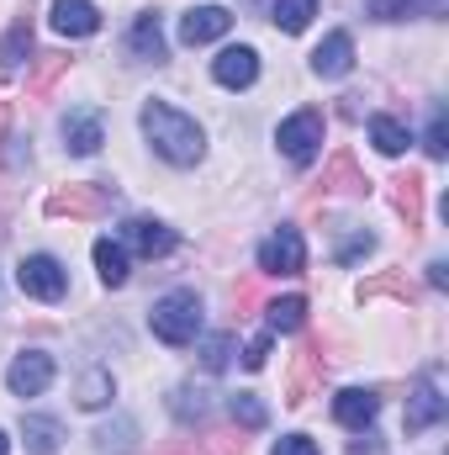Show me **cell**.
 Returning <instances> with one entry per match:
<instances>
[{"label":"cell","instance_id":"cell-1","mask_svg":"<svg viewBox=\"0 0 449 455\" xmlns=\"http://www.w3.org/2000/svg\"><path fill=\"white\" fill-rule=\"evenodd\" d=\"M138 122H143V138H148L169 164H180V170H185V164H201L207 138H201V127H196L185 112H175L169 101H143Z\"/></svg>","mask_w":449,"mask_h":455},{"label":"cell","instance_id":"cell-2","mask_svg":"<svg viewBox=\"0 0 449 455\" xmlns=\"http://www.w3.org/2000/svg\"><path fill=\"white\" fill-rule=\"evenodd\" d=\"M148 323H154V334L164 344H191L201 334V297L196 291H169V297H159L154 302V313H148Z\"/></svg>","mask_w":449,"mask_h":455},{"label":"cell","instance_id":"cell-3","mask_svg":"<svg viewBox=\"0 0 449 455\" xmlns=\"http://www.w3.org/2000/svg\"><path fill=\"white\" fill-rule=\"evenodd\" d=\"M323 112L318 107H302L296 116H286L280 122V132H275V143H280V154L291 159V164H312L318 159V148H323Z\"/></svg>","mask_w":449,"mask_h":455},{"label":"cell","instance_id":"cell-4","mask_svg":"<svg viewBox=\"0 0 449 455\" xmlns=\"http://www.w3.org/2000/svg\"><path fill=\"white\" fill-rule=\"evenodd\" d=\"M112 207V186L96 180H69L48 191V218H101Z\"/></svg>","mask_w":449,"mask_h":455},{"label":"cell","instance_id":"cell-5","mask_svg":"<svg viewBox=\"0 0 449 455\" xmlns=\"http://www.w3.org/2000/svg\"><path fill=\"white\" fill-rule=\"evenodd\" d=\"M16 286H21L27 297H37V302H59L64 286H69V275H64V265H59L53 254H32V259L16 265Z\"/></svg>","mask_w":449,"mask_h":455},{"label":"cell","instance_id":"cell-6","mask_svg":"<svg viewBox=\"0 0 449 455\" xmlns=\"http://www.w3.org/2000/svg\"><path fill=\"white\" fill-rule=\"evenodd\" d=\"M302 265H307V243H302L296 228H280L259 243V270L264 275H302Z\"/></svg>","mask_w":449,"mask_h":455},{"label":"cell","instance_id":"cell-7","mask_svg":"<svg viewBox=\"0 0 449 455\" xmlns=\"http://www.w3.org/2000/svg\"><path fill=\"white\" fill-rule=\"evenodd\" d=\"M449 413V403H445V392H439V381H434V371H423L418 376V387H413V397H407V435H423V429H434L439 419Z\"/></svg>","mask_w":449,"mask_h":455},{"label":"cell","instance_id":"cell-8","mask_svg":"<svg viewBox=\"0 0 449 455\" xmlns=\"http://www.w3.org/2000/svg\"><path fill=\"white\" fill-rule=\"evenodd\" d=\"M423 191H429V180H423L418 170H402V175H391V180H386L391 212L407 223V233H423Z\"/></svg>","mask_w":449,"mask_h":455},{"label":"cell","instance_id":"cell-9","mask_svg":"<svg viewBox=\"0 0 449 455\" xmlns=\"http://www.w3.org/2000/svg\"><path fill=\"white\" fill-rule=\"evenodd\" d=\"M5 387H11L16 397H37V392H48V387H53V355H43V349L16 355L11 371H5Z\"/></svg>","mask_w":449,"mask_h":455},{"label":"cell","instance_id":"cell-10","mask_svg":"<svg viewBox=\"0 0 449 455\" xmlns=\"http://www.w3.org/2000/svg\"><path fill=\"white\" fill-rule=\"evenodd\" d=\"M323 339H307L296 349V365H291V387H286V408H307L312 403V392H318V381H323Z\"/></svg>","mask_w":449,"mask_h":455},{"label":"cell","instance_id":"cell-11","mask_svg":"<svg viewBox=\"0 0 449 455\" xmlns=\"http://www.w3.org/2000/svg\"><path fill=\"white\" fill-rule=\"evenodd\" d=\"M227 27H232V16H227L223 5H191V11L180 16V43H185V48L217 43V37H227Z\"/></svg>","mask_w":449,"mask_h":455},{"label":"cell","instance_id":"cell-12","mask_svg":"<svg viewBox=\"0 0 449 455\" xmlns=\"http://www.w3.org/2000/svg\"><path fill=\"white\" fill-rule=\"evenodd\" d=\"M122 249H138V254H169L175 249V228H164L159 218H127L122 223Z\"/></svg>","mask_w":449,"mask_h":455},{"label":"cell","instance_id":"cell-13","mask_svg":"<svg viewBox=\"0 0 449 455\" xmlns=\"http://www.w3.org/2000/svg\"><path fill=\"white\" fill-rule=\"evenodd\" d=\"M318 186H323V191H343V196H365V191H370V180H365L354 148H334V159H328V170H323Z\"/></svg>","mask_w":449,"mask_h":455},{"label":"cell","instance_id":"cell-14","mask_svg":"<svg viewBox=\"0 0 449 455\" xmlns=\"http://www.w3.org/2000/svg\"><path fill=\"white\" fill-rule=\"evenodd\" d=\"M349 69H354V37H349V32H334V37H323V43L312 48V75L343 80Z\"/></svg>","mask_w":449,"mask_h":455},{"label":"cell","instance_id":"cell-15","mask_svg":"<svg viewBox=\"0 0 449 455\" xmlns=\"http://www.w3.org/2000/svg\"><path fill=\"white\" fill-rule=\"evenodd\" d=\"M106 143V132H101V112L96 107H80V112L64 116V148L69 154H96Z\"/></svg>","mask_w":449,"mask_h":455},{"label":"cell","instance_id":"cell-16","mask_svg":"<svg viewBox=\"0 0 449 455\" xmlns=\"http://www.w3.org/2000/svg\"><path fill=\"white\" fill-rule=\"evenodd\" d=\"M212 75H217V85H227V91H243V85L259 80V53L254 48H223L217 64H212Z\"/></svg>","mask_w":449,"mask_h":455},{"label":"cell","instance_id":"cell-17","mask_svg":"<svg viewBox=\"0 0 449 455\" xmlns=\"http://www.w3.org/2000/svg\"><path fill=\"white\" fill-rule=\"evenodd\" d=\"M127 48H132V59H148V64H164V59H169L164 27H159V16H154V11H143V16L132 21V32H127Z\"/></svg>","mask_w":449,"mask_h":455},{"label":"cell","instance_id":"cell-18","mask_svg":"<svg viewBox=\"0 0 449 455\" xmlns=\"http://www.w3.org/2000/svg\"><path fill=\"white\" fill-rule=\"evenodd\" d=\"M64 75H69V53H64V48L37 53V59H32V75H27V96H32V101H48Z\"/></svg>","mask_w":449,"mask_h":455},{"label":"cell","instance_id":"cell-19","mask_svg":"<svg viewBox=\"0 0 449 455\" xmlns=\"http://www.w3.org/2000/svg\"><path fill=\"white\" fill-rule=\"evenodd\" d=\"M375 408H381V397H375V392H365V387H349V392H338L334 419L343 424V429H370V424H375Z\"/></svg>","mask_w":449,"mask_h":455},{"label":"cell","instance_id":"cell-20","mask_svg":"<svg viewBox=\"0 0 449 455\" xmlns=\"http://www.w3.org/2000/svg\"><path fill=\"white\" fill-rule=\"evenodd\" d=\"M53 27L64 37H91L101 27V11L91 0H53Z\"/></svg>","mask_w":449,"mask_h":455},{"label":"cell","instance_id":"cell-21","mask_svg":"<svg viewBox=\"0 0 449 455\" xmlns=\"http://www.w3.org/2000/svg\"><path fill=\"white\" fill-rule=\"evenodd\" d=\"M354 297H359V302H375V297H397V302H418V286L407 281V270H381V275H370V281H359V286H354Z\"/></svg>","mask_w":449,"mask_h":455},{"label":"cell","instance_id":"cell-22","mask_svg":"<svg viewBox=\"0 0 449 455\" xmlns=\"http://www.w3.org/2000/svg\"><path fill=\"white\" fill-rule=\"evenodd\" d=\"M21 440H27V455H53L64 445V424L48 419V413H27L21 419Z\"/></svg>","mask_w":449,"mask_h":455},{"label":"cell","instance_id":"cell-23","mask_svg":"<svg viewBox=\"0 0 449 455\" xmlns=\"http://www.w3.org/2000/svg\"><path fill=\"white\" fill-rule=\"evenodd\" d=\"M32 32H37V27H32V11H21V16L5 27V37H0V64H5V69H16V64L32 53Z\"/></svg>","mask_w":449,"mask_h":455},{"label":"cell","instance_id":"cell-24","mask_svg":"<svg viewBox=\"0 0 449 455\" xmlns=\"http://www.w3.org/2000/svg\"><path fill=\"white\" fill-rule=\"evenodd\" d=\"M169 413L180 419V424H196V419H207L212 413V392L207 387H175V397H169Z\"/></svg>","mask_w":449,"mask_h":455},{"label":"cell","instance_id":"cell-25","mask_svg":"<svg viewBox=\"0 0 449 455\" xmlns=\"http://www.w3.org/2000/svg\"><path fill=\"white\" fill-rule=\"evenodd\" d=\"M96 451L132 455L138 451V424H132V419H112V424H101V429H96Z\"/></svg>","mask_w":449,"mask_h":455},{"label":"cell","instance_id":"cell-26","mask_svg":"<svg viewBox=\"0 0 449 455\" xmlns=\"http://www.w3.org/2000/svg\"><path fill=\"white\" fill-rule=\"evenodd\" d=\"M264 313H270V334H296L307 323V297H275Z\"/></svg>","mask_w":449,"mask_h":455},{"label":"cell","instance_id":"cell-27","mask_svg":"<svg viewBox=\"0 0 449 455\" xmlns=\"http://www.w3.org/2000/svg\"><path fill=\"white\" fill-rule=\"evenodd\" d=\"M112 397H116L112 371H85V376H80V387H75V403H80V408H106Z\"/></svg>","mask_w":449,"mask_h":455},{"label":"cell","instance_id":"cell-28","mask_svg":"<svg viewBox=\"0 0 449 455\" xmlns=\"http://www.w3.org/2000/svg\"><path fill=\"white\" fill-rule=\"evenodd\" d=\"M96 270H101L106 286H127V275H132V270H127V249L112 243V238H101V243H96Z\"/></svg>","mask_w":449,"mask_h":455},{"label":"cell","instance_id":"cell-29","mask_svg":"<svg viewBox=\"0 0 449 455\" xmlns=\"http://www.w3.org/2000/svg\"><path fill=\"white\" fill-rule=\"evenodd\" d=\"M270 16H275L280 32H307V21L318 16V0H275Z\"/></svg>","mask_w":449,"mask_h":455},{"label":"cell","instance_id":"cell-30","mask_svg":"<svg viewBox=\"0 0 449 455\" xmlns=\"http://www.w3.org/2000/svg\"><path fill=\"white\" fill-rule=\"evenodd\" d=\"M370 138H375V148H381V154H391V159H397V154L413 143V138H407V127H402L397 116H386V112L370 116Z\"/></svg>","mask_w":449,"mask_h":455},{"label":"cell","instance_id":"cell-31","mask_svg":"<svg viewBox=\"0 0 449 455\" xmlns=\"http://www.w3.org/2000/svg\"><path fill=\"white\" fill-rule=\"evenodd\" d=\"M227 408H232L238 429H264V424H270V413H264V403H259L254 392H238V397H232Z\"/></svg>","mask_w":449,"mask_h":455},{"label":"cell","instance_id":"cell-32","mask_svg":"<svg viewBox=\"0 0 449 455\" xmlns=\"http://www.w3.org/2000/svg\"><path fill=\"white\" fill-rule=\"evenodd\" d=\"M201 451L207 455H248V440H243L238 429H212V435L201 440Z\"/></svg>","mask_w":449,"mask_h":455},{"label":"cell","instance_id":"cell-33","mask_svg":"<svg viewBox=\"0 0 449 455\" xmlns=\"http://www.w3.org/2000/svg\"><path fill=\"white\" fill-rule=\"evenodd\" d=\"M375 249V233H365V228H354V233H343V243H338V265H354V259H365Z\"/></svg>","mask_w":449,"mask_h":455},{"label":"cell","instance_id":"cell-34","mask_svg":"<svg viewBox=\"0 0 449 455\" xmlns=\"http://www.w3.org/2000/svg\"><path fill=\"white\" fill-rule=\"evenodd\" d=\"M227 360H232V334H212L201 344V365L207 371H227Z\"/></svg>","mask_w":449,"mask_h":455},{"label":"cell","instance_id":"cell-35","mask_svg":"<svg viewBox=\"0 0 449 455\" xmlns=\"http://www.w3.org/2000/svg\"><path fill=\"white\" fill-rule=\"evenodd\" d=\"M413 5L418 0H365V16L370 21H402V16H413Z\"/></svg>","mask_w":449,"mask_h":455},{"label":"cell","instance_id":"cell-36","mask_svg":"<svg viewBox=\"0 0 449 455\" xmlns=\"http://www.w3.org/2000/svg\"><path fill=\"white\" fill-rule=\"evenodd\" d=\"M423 148H429L434 159H445V154H449V122H445V112H434L429 132H423Z\"/></svg>","mask_w":449,"mask_h":455},{"label":"cell","instance_id":"cell-37","mask_svg":"<svg viewBox=\"0 0 449 455\" xmlns=\"http://www.w3.org/2000/svg\"><path fill=\"white\" fill-rule=\"evenodd\" d=\"M232 307H238V318H248V307H259V281H238L232 286Z\"/></svg>","mask_w":449,"mask_h":455},{"label":"cell","instance_id":"cell-38","mask_svg":"<svg viewBox=\"0 0 449 455\" xmlns=\"http://www.w3.org/2000/svg\"><path fill=\"white\" fill-rule=\"evenodd\" d=\"M264 360H270V334L248 339V349H243V365H248V371H264Z\"/></svg>","mask_w":449,"mask_h":455},{"label":"cell","instance_id":"cell-39","mask_svg":"<svg viewBox=\"0 0 449 455\" xmlns=\"http://www.w3.org/2000/svg\"><path fill=\"white\" fill-rule=\"evenodd\" d=\"M275 455H318V440H307V435H286V440L275 445Z\"/></svg>","mask_w":449,"mask_h":455},{"label":"cell","instance_id":"cell-40","mask_svg":"<svg viewBox=\"0 0 449 455\" xmlns=\"http://www.w3.org/2000/svg\"><path fill=\"white\" fill-rule=\"evenodd\" d=\"M429 286H434V291H445V286H449V265H445V259H434V265H429Z\"/></svg>","mask_w":449,"mask_h":455},{"label":"cell","instance_id":"cell-41","mask_svg":"<svg viewBox=\"0 0 449 455\" xmlns=\"http://www.w3.org/2000/svg\"><path fill=\"white\" fill-rule=\"evenodd\" d=\"M159 455H196V451H191L185 440H175V445H164V451H159Z\"/></svg>","mask_w":449,"mask_h":455},{"label":"cell","instance_id":"cell-42","mask_svg":"<svg viewBox=\"0 0 449 455\" xmlns=\"http://www.w3.org/2000/svg\"><path fill=\"white\" fill-rule=\"evenodd\" d=\"M5 127H11V107L0 101V143H5Z\"/></svg>","mask_w":449,"mask_h":455},{"label":"cell","instance_id":"cell-43","mask_svg":"<svg viewBox=\"0 0 449 455\" xmlns=\"http://www.w3.org/2000/svg\"><path fill=\"white\" fill-rule=\"evenodd\" d=\"M0 455H11V440H5V435H0Z\"/></svg>","mask_w":449,"mask_h":455},{"label":"cell","instance_id":"cell-44","mask_svg":"<svg viewBox=\"0 0 449 455\" xmlns=\"http://www.w3.org/2000/svg\"><path fill=\"white\" fill-rule=\"evenodd\" d=\"M0 243H5V218H0Z\"/></svg>","mask_w":449,"mask_h":455}]
</instances>
